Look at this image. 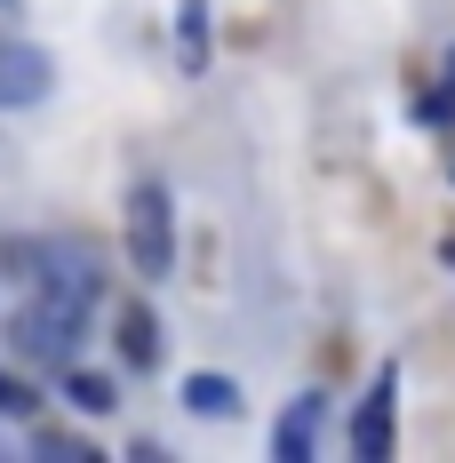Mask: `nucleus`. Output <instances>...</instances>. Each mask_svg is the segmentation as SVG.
Instances as JSON below:
<instances>
[{"mask_svg": "<svg viewBox=\"0 0 455 463\" xmlns=\"http://www.w3.org/2000/svg\"><path fill=\"white\" fill-rule=\"evenodd\" d=\"M120 232H128V264H137V279H160L176 272V192L168 184H128V208H120Z\"/></svg>", "mask_w": 455, "mask_h": 463, "instance_id": "obj_1", "label": "nucleus"}, {"mask_svg": "<svg viewBox=\"0 0 455 463\" xmlns=\"http://www.w3.org/2000/svg\"><path fill=\"white\" fill-rule=\"evenodd\" d=\"M16 352L24 360H41V375H64L72 360H81V344H89V312H64V304H48V296H33L24 312H16Z\"/></svg>", "mask_w": 455, "mask_h": 463, "instance_id": "obj_2", "label": "nucleus"}, {"mask_svg": "<svg viewBox=\"0 0 455 463\" xmlns=\"http://www.w3.org/2000/svg\"><path fill=\"white\" fill-rule=\"evenodd\" d=\"M392 439H400V368L384 360L375 383H367V400H360V416H352V456L384 463V456H392Z\"/></svg>", "mask_w": 455, "mask_h": 463, "instance_id": "obj_3", "label": "nucleus"}, {"mask_svg": "<svg viewBox=\"0 0 455 463\" xmlns=\"http://www.w3.org/2000/svg\"><path fill=\"white\" fill-rule=\"evenodd\" d=\"M56 89V56L33 41H16L8 24H0V112H24V104H41Z\"/></svg>", "mask_w": 455, "mask_h": 463, "instance_id": "obj_4", "label": "nucleus"}, {"mask_svg": "<svg viewBox=\"0 0 455 463\" xmlns=\"http://www.w3.org/2000/svg\"><path fill=\"white\" fill-rule=\"evenodd\" d=\"M319 416H327V392L288 400V416L272 423V456H280V463H312V448H319Z\"/></svg>", "mask_w": 455, "mask_h": 463, "instance_id": "obj_5", "label": "nucleus"}, {"mask_svg": "<svg viewBox=\"0 0 455 463\" xmlns=\"http://www.w3.org/2000/svg\"><path fill=\"white\" fill-rule=\"evenodd\" d=\"M120 368H128V375L160 368V320H152L144 304H120Z\"/></svg>", "mask_w": 455, "mask_h": 463, "instance_id": "obj_6", "label": "nucleus"}, {"mask_svg": "<svg viewBox=\"0 0 455 463\" xmlns=\"http://www.w3.org/2000/svg\"><path fill=\"white\" fill-rule=\"evenodd\" d=\"M56 392H64V408H72V416H112V408H120V383H112V375H96V368H81V360L56 375Z\"/></svg>", "mask_w": 455, "mask_h": 463, "instance_id": "obj_7", "label": "nucleus"}, {"mask_svg": "<svg viewBox=\"0 0 455 463\" xmlns=\"http://www.w3.org/2000/svg\"><path fill=\"white\" fill-rule=\"evenodd\" d=\"M184 408H192L200 423H232L240 416V383L216 375V368H200V375H184Z\"/></svg>", "mask_w": 455, "mask_h": 463, "instance_id": "obj_8", "label": "nucleus"}, {"mask_svg": "<svg viewBox=\"0 0 455 463\" xmlns=\"http://www.w3.org/2000/svg\"><path fill=\"white\" fill-rule=\"evenodd\" d=\"M208 0H176V72L184 80H200L208 72Z\"/></svg>", "mask_w": 455, "mask_h": 463, "instance_id": "obj_9", "label": "nucleus"}, {"mask_svg": "<svg viewBox=\"0 0 455 463\" xmlns=\"http://www.w3.org/2000/svg\"><path fill=\"white\" fill-rule=\"evenodd\" d=\"M24 416H41V392H33L24 375L0 368V423H24Z\"/></svg>", "mask_w": 455, "mask_h": 463, "instance_id": "obj_10", "label": "nucleus"}, {"mask_svg": "<svg viewBox=\"0 0 455 463\" xmlns=\"http://www.w3.org/2000/svg\"><path fill=\"white\" fill-rule=\"evenodd\" d=\"M16 16H24V0H0V24H16Z\"/></svg>", "mask_w": 455, "mask_h": 463, "instance_id": "obj_11", "label": "nucleus"}, {"mask_svg": "<svg viewBox=\"0 0 455 463\" xmlns=\"http://www.w3.org/2000/svg\"><path fill=\"white\" fill-rule=\"evenodd\" d=\"M440 256H448V272H455V232H448V240H440Z\"/></svg>", "mask_w": 455, "mask_h": 463, "instance_id": "obj_12", "label": "nucleus"}, {"mask_svg": "<svg viewBox=\"0 0 455 463\" xmlns=\"http://www.w3.org/2000/svg\"><path fill=\"white\" fill-rule=\"evenodd\" d=\"M448 184H455V144H448Z\"/></svg>", "mask_w": 455, "mask_h": 463, "instance_id": "obj_13", "label": "nucleus"}]
</instances>
